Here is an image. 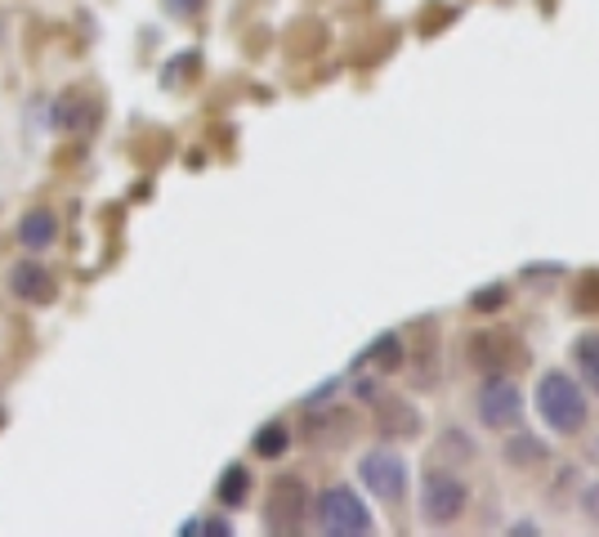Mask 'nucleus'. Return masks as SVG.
<instances>
[{"instance_id":"obj_12","label":"nucleus","mask_w":599,"mask_h":537,"mask_svg":"<svg viewBox=\"0 0 599 537\" xmlns=\"http://www.w3.org/2000/svg\"><path fill=\"white\" fill-rule=\"evenodd\" d=\"M572 363H577L581 381L599 394V332H586V336L572 341Z\"/></svg>"},{"instance_id":"obj_7","label":"nucleus","mask_w":599,"mask_h":537,"mask_svg":"<svg viewBox=\"0 0 599 537\" xmlns=\"http://www.w3.org/2000/svg\"><path fill=\"white\" fill-rule=\"evenodd\" d=\"M479 417H483L488 430H505V426H514L523 417V394H519V381L510 372H497V377L483 381V390H479Z\"/></svg>"},{"instance_id":"obj_19","label":"nucleus","mask_w":599,"mask_h":537,"mask_svg":"<svg viewBox=\"0 0 599 537\" xmlns=\"http://www.w3.org/2000/svg\"><path fill=\"white\" fill-rule=\"evenodd\" d=\"M581 506H586L590 519H599V484H590V488L581 492Z\"/></svg>"},{"instance_id":"obj_15","label":"nucleus","mask_w":599,"mask_h":537,"mask_svg":"<svg viewBox=\"0 0 599 537\" xmlns=\"http://www.w3.org/2000/svg\"><path fill=\"white\" fill-rule=\"evenodd\" d=\"M439 452H443L448 461H456V466H461V461H470V457H474V443H470V435H465V430H443V435H439Z\"/></svg>"},{"instance_id":"obj_5","label":"nucleus","mask_w":599,"mask_h":537,"mask_svg":"<svg viewBox=\"0 0 599 537\" xmlns=\"http://www.w3.org/2000/svg\"><path fill=\"white\" fill-rule=\"evenodd\" d=\"M461 510H465V484L448 470H430L421 484V519L443 528V524L461 519Z\"/></svg>"},{"instance_id":"obj_20","label":"nucleus","mask_w":599,"mask_h":537,"mask_svg":"<svg viewBox=\"0 0 599 537\" xmlns=\"http://www.w3.org/2000/svg\"><path fill=\"white\" fill-rule=\"evenodd\" d=\"M586 457H590V461H599V439H590V448H586Z\"/></svg>"},{"instance_id":"obj_17","label":"nucleus","mask_w":599,"mask_h":537,"mask_svg":"<svg viewBox=\"0 0 599 537\" xmlns=\"http://www.w3.org/2000/svg\"><path fill=\"white\" fill-rule=\"evenodd\" d=\"M470 305H474V310H483V314H492V310H501V305H505V287H483V292H474V296H470Z\"/></svg>"},{"instance_id":"obj_11","label":"nucleus","mask_w":599,"mask_h":537,"mask_svg":"<svg viewBox=\"0 0 599 537\" xmlns=\"http://www.w3.org/2000/svg\"><path fill=\"white\" fill-rule=\"evenodd\" d=\"M381 430L390 439H412V435H421V412L407 408L403 399H390L385 403V417H381Z\"/></svg>"},{"instance_id":"obj_4","label":"nucleus","mask_w":599,"mask_h":537,"mask_svg":"<svg viewBox=\"0 0 599 537\" xmlns=\"http://www.w3.org/2000/svg\"><path fill=\"white\" fill-rule=\"evenodd\" d=\"M6 287H10V296H14V301L37 305V310L59 301V279H55V268H50V264H41L32 251H28L23 260H14V264H10Z\"/></svg>"},{"instance_id":"obj_6","label":"nucleus","mask_w":599,"mask_h":537,"mask_svg":"<svg viewBox=\"0 0 599 537\" xmlns=\"http://www.w3.org/2000/svg\"><path fill=\"white\" fill-rule=\"evenodd\" d=\"M359 479H363L381 501L399 506L403 492H407V461H403L394 448H376V452H367V457L359 461Z\"/></svg>"},{"instance_id":"obj_13","label":"nucleus","mask_w":599,"mask_h":537,"mask_svg":"<svg viewBox=\"0 0 599 537\" xmlns=\"http://www.w3.org/2000/svg\"><path fill=\"white\" fill-rule=\"evenodd\" d=\"M251 448H255V457H264V461L286 457V448H291V430H286V421H268V426H259Z\"/></svg>"},{"instance_id":"obj_8","label":"nucleus","mask_w":599,"mask_h":537,"mask_svg":"<svg viewBox=\"0 0 599 537\" xmlns=\"http://www.w3.org/2000/svg\"><path fill=\"white\" fill-rule=\"evenodd\" d=\"M470 363H474L479 372L497 377V372H514V368H523V363H528V350H523L514 336L483 332V336L470 341Z\"/></svg>"},{"instance_id":"obj_9","label":"nucleus","mask_w":599,"mask_h":537,"mask_svg":"<svg viewBox=\"0 0 599 537\" xmlns=\"http://www.w3.org/2000/svg\"><path fill=\"white\" fill-rule=\"evenodd\" d=\"M59 233H63V224H59V211H55L50 202H37V206H28V211L19 215V228H14L19 246H23V251H32V255L50 251V246L59 242Z\"/></svg>"},{"instance_id":"obj_14","label":"nucleus","mask_w":599,"mask_h":537,"mask_svg":"<svg viewBox=\"0 0 599 537\" xmlns=\"http://www.w3.org/2000/svg\"><path fill=\"white\" fill-rule=\"evenodd\" d=\"M546 457V443L537 439V435H514V439H505V461L510 466H537Z\"/></svg>"},{"instance_id":"obj_1","label":"nucleus","mask_w":599,"mask_h":537,"mask_svg":"<svg viewBox=\"0 0 599 537\" xmlns=\"http://www.w3.org/2000/svg\"><path fill=\"white\" fill-rule=\"evenodd\" d=\"M537 417L550 426V435L572 439V435L586 430V421H590V403H586V394H581V385H577L572 377H563V372H546V377L537 381Z\"/></svg>"},{"instance_id":"obj_10","label":"nucleus","mask_w":599,"mask_h":537,"mask_svg":"<svg viewBox=\"0 0 599 537\" xmlns=\"http://www.w3.org/2000/svg\"><path fill=\"white\" fill-rule=\"evenodd\" d=\"M251 470L242 466V461H233L224 475H219V484H215V497H219V506H228V510H237V506H246L251 501Z\"/></svg>"},{"instance_id":"obj_18","label":"nucleus","mask_w":599,"mask_h":537,"mask_svg":"<svg viewBox=\"0 0 599 537\" xmlns=\"http://www.w3.org/2000/svg\"><path fill=\"white\" fill-rule=\"evenodd\" d=\"M577 301H581V310H595V314H599V274H590V279L581 283V296H577Z\"/></svg>"},{"instance_id":"obj_16","label":"nucleus","mask_w":599,"mask_h":537,"mask_svg":"<svg viewBox=\"0 0 599 537\" xmlns=\"http://www.w3.org/2000/svg\"><path fill=\"white\" fill-rule=\"evenodd\" d=\"M367 359H376L381 368H390V372H394V368L403 363V345H399V336H385V341H376Z\"/></svg>"},{"instance_id":"obj_3","label":"nucleus","mask_w":599,"mask_h":537,"mask_svg":"<svg viewBox=\"0 0 599 537\" xmlns=\"http://www.w3.org/2000/svg\"><path fill=\"white\" fill-rule=\"evenodd\" d=\"M310 510V484L300 475H277L264 492V528L268 533H300Z\"/></svg>"},{"instance_id":"obj_2","label":"nucleus","mask_w":599,"mask_h":537,"mask_svg":"<svg viewBox=\"0 0 599 537\" xmlns=\"http://www.w3.org/2000/svg\"><path fill=\"white\" fill-rule=\"evenodd\" d=\"M318 528L327 537H367L372 533V510L363 506V497L354 488L336 484L318 497Z\"/></svg>"}]
</instances>
